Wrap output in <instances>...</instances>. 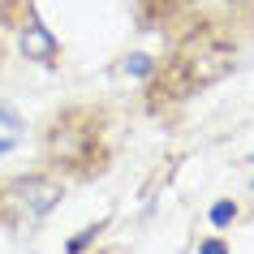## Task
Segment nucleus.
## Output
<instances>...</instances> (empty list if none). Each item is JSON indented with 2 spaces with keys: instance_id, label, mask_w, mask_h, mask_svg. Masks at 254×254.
Returning a JSON list of instances; mask_svg holds the SVG:
<instances>
[{
  "instance_id": "1",
  "label": "nucleus",
  "mask_w": 254,
  "mask_h": 254,
  "mask_svg": "<svg viewBox=\"0 0 254 254\" xmlns=\"http://www.w3.org/2000/svg\"><path fill=\"white\" fill-rule=\"evenodd\" d=\"M9 198H13L30 220H39V215H48L56 202H61V186L48 181V177H17L13 186H9Z\"/></svg>"
},
{
  "instance_id": "2",
  "label": "nucleus",
  "mask_w": 254,
  "mask_h": 254,
  "mask_svg": "<svg viewBox=\"0 0 254 254\" xmlns=\"http://www.w3.org/2000/svg\"><path fill=\"white\" fill-rule=\"evenodd\" d=\"M22 138H26V121H22V112H17L13 104H0V155L13 151Z\"/></svg>"
},
{
  "instance_id": "3",
  "label": "nucleus",
  "mask_w": 254,
  "mask_h": 254,
  "mask_svg": "<svg viewBox=\"0 0 254 254\" xmlns=\"http://www.w3.org/2000/svg\"><path fill=\"white\" fill-rule=\"evenodd\" d=\"M22 52H26L30 61H52V56H56V39L43 26H26V35H22Z\"/></svg>"
},
{
  "instance_id": "4",
  "label": "nucleus",
  "mask_w": 254,
  "mask_h": 254,
  "mask_svg": "<svg viewBox=\"0 0 254 254\" xmlns=\"http://www.w3.org/2000/svg\"><path fill=\"white\" fill-rule=\"evenodd\" d=\"M233 220H237V202H215V207H211V224L215 228H224V224H233Z\"/></svg>"
},
{
  "instance_id": "5",
  "label": "nucleus",
  "mask_w": 254,
  "mask_h": 254,
  "mask_svg": "<svg viewBox=\"0 0 254 254\" xmlns=\"http://www.w3.org/2000/svg\"><path fill=\"white\" fill-rule=\"evenodd\" d=\"M125 73H134V78H147V73H151V56H142V52L125 56Z\"/></svg>"
},
{
  "instance_id": "6",
  "label": "nucleus",
  "mask_w": 254,
  "mask_h": 254,
  "mask_svg": "<svg viewBox=\"0 0 254 254\" xmlns=\"http://www.w3.org/2000/svg\"><path fill=\"white\" fill-rule=\"evenodd\" d=\"M95 233H99V228H82L78 237H69V241H65V250H69V254H82V250L95 241Z\"/></svg>"
},
{
  "instance_id": "7",
  "label": "nucleus",
  "mask_w": 254,
  "mask_h": 254,
  "mask_svg": "<svg viewBox=\"0 0 254 254\" xmlns=\"http://www.w3.org/2000/svg\"><path fill=\"white\" fill-rule=\"evenodd\" d=\"M198 254H228V250H224V241H202Z\"/></svg>"
}]
</instances>
